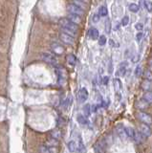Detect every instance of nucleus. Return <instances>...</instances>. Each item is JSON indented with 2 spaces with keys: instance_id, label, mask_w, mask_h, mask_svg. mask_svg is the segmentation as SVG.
<instances>
[{
  "instance_id": "f3484780",
  "label": "nucleus",
  "mask_w": 152,
  "mask_h": 153,
  "mask_svg": "<svg viewBox=\"0 0 152 153\" xmlns=\"http://www.w3.org/2000/svg\"><path fill=\"white\" fill-rule=\"evenodd\" d=\"M66 61H67V63L69 65H71V66H75L76 63H77V57H76L75 55L69 54L68 56L66 57Z\"/></svg>"
},
{
  "instance_id": "7ed1b4c3",
  "label": "nucleus",
  "mask_w": 152,
  "mask_h": 153,
  "mask_svg": "<svg viewBox=\"0 0 152 153\" xmlns=\"http://www.w3.org/2000/svg\"><path fill=\"white\" fill-rule=\"evenodd\" d=\"M40 57H41V59L43 61L46 62V63H48V64L55 65V64H56V62H58V61H56V57L54 56L53 54H50V53H42Z\"/></svg>"
},
{
  "instance_id": "c03bdc74",
  "label": "nucleus",
  "mask_w": 152,
  "mask_h": 153,
  "mask_svg": "<svg viewBox=\"0 0 152 153\" xmlns=\"http://www.w3.org/2000/svg\"><path fill=\"white\" fill-rule=\"evenodd\" d=\"M148 66H149V70L150 71H152V59L149 61V62H148Z\"/></svg>"
},
{
  "instance_id": "b1692460",
  "label": "nucleus",
  "mask_w": 152,
  "mask_h": 153,
  "mask_svg": "<svg viewBox=\"0 0 152 153\" xmlns=\"http://www.w3.org/2000/svg\"><path fill=\"white\" fill-rule=\"evenodd\" d=\"M99 15L100 16H107L108 15V10H107V8L105 5H102V6H100V9H99Z\"/></svg>"
},
{
  "instance_id": "79ce46f5",
  "label": "nucleus",
  "mask_w": 152,
  "mask_h": 153,
  "mask_svg": "<svg viewBox=\"0 0 152 153\" xmlns=\"http://www.w3.org/2000/svg\"><path fill=\"white\" fill-rule=\"evenodd\" d=\"M108 80H109V78H108V76H104V80H102V82H104V84L106 85V84L108 83Z\"/></svg>"
},
{
  "instance_id": "6ab92c4d",
  "label": "nucleus",
  "mask_w": 152,
  "mask_h": 153,
  "mask_svg": "<svg viewBox=\"0 0 152 153\" xmlns=\"http://www.w3.org/2000/svg\"><path fill=\"white\" fill-rule=\"evenodd\" d=\"M77 121H78V122L80 124H81V125H87L88 124H89V122H88V120H87V118H86L84 115H78V117H77Z\"/></svg>"
},
{
  "instance_id": "2f4dec72",
  "label": "nucleus",
  "mask_w": 152,
  "mask_h": 153,
  "mask_svg": "<svg viewBox=\"0 0 152 153\" xmlns=\"http://www.w3.org/2000/svg\"><path fill=\"white\" fill-rule=\"evenodd\" d=\"M142 74H143L142 67H141V65H138L136 67V69H135V76H136L137 78H139V76H142Z\"/></svg>"
},
{
  "instance_id": "1a4fd4ad",
  "label": "nucleus",
  "mask_w": 152,
  "mask_h": 153,
  "mask_svg": "<svg viewBox=\"0 0 152 153\" xmlns=\"http://www.w3.org/2000/svg\"><path fill=\"white\" fill-rule=\"evenodd\" d=\"M116 131H117V134H118V136L121 139V140H123V141H125L126 140V139H127L126 130H125V127H124L123 124H120L117 125Z\"/></svg>"
},
{
  "instance_id": "cd10ccee",
  "label": "nucleus",
  "mask_w": 152,
  "mask_h": 153,
  "mask_svg": "<svg viewBox=\"0 0 152 153\" xmlns=\"http://www.w3.org/2000/svg\"><path fill=\"white\" fill-rule=\"evenodd\" d=\"M143 6L148 12H152V3L148 0H143Z\"/></svg>"
},
{
  "instance_id": "5701e85b",
  "label": "nucleus",
  "mask_w": 152,
  "mask_h": 153,
  "mask_svg": "<svg viewBox=\"0 0 152 153\" xmlns=\"http://www.w3.org/2000/svg\"><path fill=\"white\" fill-rule=\"evenodd\" d=\"M73 4L76 5V6H78V8H80V9H82L83 11L86 9V7H87L86 2L80 1V0H73Z\"/></svg>"
},
{
  "instance_id": "a19ab883",
  "label": "nucleus",
  "mask_w": 152,
  "mask_h": 153,
  "mask_svg": "<svg viewBox=\"0 0 152 153\" xmlns=\"http://www.w3.org/2000/svg\"><path fill=\"white\" fill-rule=\"evenodd\" d=\"M139 59H140L139 55H136V56H133V57H132V62H133V63H137V62L139 61Z\"/></svg>"
},
{
  "instance_id": "ddd939ff",
  "label": "nucleus",
  "mask_w": 152,
  "mask_h": 153,
  "mask_svg": "<svg viewBox=\"0 0 152 153\" xmlns=\"http://www.w3.org/2000/svg\"><path fill=\"white\" fill-rule=\"evenodd\" d=\"M50 135L53 139L58 141V140H60L61 137H62V132H61L60 129H58V128H55V129L51 130Z\"/></svg>"
},
{
  "instance_id": "39448f33",
  "label": "nucleus",
  "mask_w": 152,
  "mask_h": 153,
  "mask_svg": "<svg viewBox=\"0 0 152 153\" xmlns=\"http://www.w3.org/2000/svg\"><path fill=\"white\" fill-rule=\"evenodd\" d=\"M67 11H68L69 13H73V15H77L78 16H80V17H82L84 15V11L82 9H80V8H78V6H76L74 4H69L68 7H67Z\"/></svg>"
},
{
  "instance_id": "393cba45",
  "label": "nucleus",
  "mask_w": 152,
  "mask_h": 153,
  "mask_svg": "<svg viewBox=\"0 0 152 153\" xmlns=\"http://www.w3.org/2000/svg\"><path fill=\"white\" fill-rule=\"evenodd\" d=\"M128 9H129L130 12H132V13H138L140 10V7H139V5H137L135 3H131L129 5Z\"/></svg>"
},
{
  "instance_id": "c9c22d12",
  "label": "nucleus",
  "mask_w": 152,
  "mask_h": 153,
  "mask_svg": "<svg viewBox=\"0 0 152 153\" xmlns=\"http://www.w3.org/2000/svg\"><path fill=\"white\" fill-rule=\"evenodd\" d=\"M105 31H106L107 34H109L111 31V23L109 19H107L106 22H105Z\"/></svg>"
},
{
  "instance_id": "dca6fc26",
  "label": "nucleus",
  "mask_w": 152,
  "mask_h": 153,
  "mask_svg": "<svg viewBox=\"0 0 152 153\" xmlns=\"http://www.w3.org/2000/svg\"><path fill=\"white\" fill-rule=\"evenodd\" d=\"M142 88L145 90V91H152V81L149 80H143L142 84H141Z\"/></svg>"
},
{
  "instance_id": "0eeeda50",
  "label": "nucleus",
  "mask_w": 152,
  "mask_h": 153,
  "mask_svg": "<svg viewBox=\"0 0 152 153\" xmlns=\"http://www.w3.org/2000/svg\"><path fill=\"white\" fill-rule=\"evenodd\" d=\"M56 73L58 78V82L62 84L66 80V71L62 66H58L56 68Z\"/></svg>"
},
{
  "instance_id": "37998d69",
  "label": "nucleus",
  "mask_w": 152,
  "mask_h": 153,
  "mask_svg": "<svg viewBox=\"0 0 152 153\" xmlns=\"http://www.w3.org/2000/svg\"><path fill=\"white\" fill-rule=\"evenodd\" d=\"M108 71H109V73H112L113 71V64H112V61H109V69H108Z\"/></svg>"
},
{
  "instance_id": "c85d7f7f",
  "label": "nucleus",
  "mask_w": 152,
  "mask_h": 153,
  "mask_svg": "<svg viewBox=\"0 0 152 153\" xmlns=\"http://www.w3.org/2000/svg\"><path fill=\"white\" fill-rule=\"evenodd\" d=\"M99 44L100 45V46H104L105 45V43H106V41H107V39H106V37L105 35H100V37H99Z\"/></svg>"
},
{
  "instance_id": "412c9836",
  "label": "nucleus",
  "mask_w": 152,
  "mask_h": 153,
  "mask_svg": "<svg viewBox=\"0 0 152 153\" xmlns=\"http://www.w3.org/2000/svg\"><path fill=\"white\" fill-rule=\"evenodd\" d=\"M67 147L70 152H76L78 150V144L75 141H70L67 144Z\"/></svg>"
},
{
  "instance_id": "58836bf2",
  "label": "nucleus",
  "mask_w": 152,
  "mask_h": 153,
  "mask_svg": "<svg viewBox=\"0 0 152 153\" xmlns=\"http://www.w3.org/2000/svg\"><path fill=\"white\" fill-rule=\"evenodd\" d=\"M143 34L142 32H140V33H138L137 35H136V39H137V41L138 42H140L141 40L143 39Z\"/></svg>"
},
{
  "instance_id": "a18cd8bd",
  "label": "nucleus",
  "mask_w": 152,
  "mask_h": 153,
  "mask_svg": "<svg viewBox=\"0 0 152 153\" xmlns=\"http://www.w3.org/2000/svg\"><path fill=\"white\" fill-rule=\"evenodd\" d=\"M80 1H83V2H86L87 0H80Z\"/></svg>"
},
{
  "instance_id": "4c0bfd02",
  "label": "nucleus",
  "mask_w": 152,
  "mask_h": 153,
  "mask_svg": "<svg viewBox=\"0 0 152 153\" xmlns=\"http://www.w3.org/2000/svg\"><path fill=\"white\" fill-rule=\"evenodd\" d=\"M95 152H96V153H104L102 147L100 146V144H96V146H95Z\"/></svg>"
},
{
  "instance_id": "a211bd4d",
  "label": "nucleus",
  "mask_w": 152,
  "mask_h": 153,
  "mask_svg": "<svg viewBox=\"0 0 152 153\" xmlns=\"http://www.w3.org/2000/svg\"><path fill=\"white\" fill-rule=\"evenodd\" d=\"M143 100L147 103V104H152V91H146L143 97Z\"/></svg>"
},
{
  "instance_id": "a878e982",
  "label": "nucleus",
  "mask_w": 152,
  "mask_h": 153,
  "mask_svg": "<svg viewBox=\"0 0 152 153\" xmlns=\"http://www.w3.org/2000/svg\"><path fill=\"white\" fill-rule=\"evenodd\" d=\"M83 113H84V116L87 118V117H89V115H90L91 113V106L90 104H85L83 106Z\"/></svg>"
},
{
  "instance_id": "9b49d317",
  "label": "nucleus",
  "mask_w": 152,
  "mask_h": 153,
  "mask_svg": "<svg viewBox=\"0 0 152 153\" xmlns=\"http://www.w3.org/2000/svg\"><path fill=\"white\" fill-rule=\"evenodd\" d=\"M127 66H128V62L127 61H123L121 63H120V65H119L118 72H117V76H123L124 75H125L126 70H127Z\"/></svg>"
},
{
  "instance_id": "4be33fe9",
  "label": "nucleus",
  "mask_w": 152,
  "mask_h": 153,
  "mask_svg": "<svg viewBox=\"0 0 152 153\" xmlns=\"http://www.w3.org/2000/svg\"><path fill=\"white\" fill-rule=\"evenodd\" d=\"M125 130H126L127 138L130 139V140H133V139H134V136H135V129L134 128L127 126V127H125Z\"/></svg>"
},
{
  "instance_id": "f8f14e48",
  "label": "nucleus",
  "mask_w": 152,
  "mask_h": 153,
  "mask_svg": "<svg viewBox=\"0 0 152 153\" xmlns=\"http://www.w3.org/2000/svg\"><path fill=\"white\" fill-rule=\"evenodd\" d=\"M145 137L141 134L139 130H135V136H134V139H133V141H134L135 143L143 144V142H145Z\"/></svg>"
},
{
  "instance_id": "2eb2a0df",
  "label": "nucleus",
  "mask_w": 152,
  "mask_h": 153,
  "mask_svg": "<svg viewBox=\"0 0 152 153\" xmlns=\"http://www.w3.org/2000/svg\"><path fill=\"white\" fill-rule=\"evenodd\" d=\"M88 35H89V37H90L91 39H93V40L99 39V37H100L99 31H98V29H96V28H91L90 30H89Z\"/></svg>"
},
{
  "instance_id": "f257e3e1",
  "label": "nucleus",
  "mask_w": 152,
  "mask_h": 153,
  "mask_svg": "<svg viewBox=\"0 0 152 153\" xmlns=\"http://www.w3.org/2000/svg\"><path fill=\"white\" fill-rule=\"evenodd\" d=\"M59 25L61 26V29H67V30H70V31L74 32L77 34L78 31V26L76 25L73 22L69 20L67 18H62L59 20Z\"/></svg>"
},
{
  "instance_id": "f704fd0d",
  "label": "nucleus",
  "mask_w": 152,
  "mask_h": 153,
  "mask_svg": "<svg viewBox=\"0 0 152 153\" xmlns=\"http://www.w3.org/2000/svg\"><path fill=\"white\" fill-rule=\"evenodd\" d=\"M100 15L99 13H94L93 16H92V21H93V23H98L100 21Z\"/></svg>"
},
{
  "instance_id": "ea45409f",
  "label": "nucleus",
  "mask_w": 152,
  "mask_h": 153,
  "mask_svg": "<svg viewBox=\"0 0 152 153\" xmlns=\"http://www.w3.org/2000/svg\"><path fill=\"white\" fill-rule=\"evenodd\" d=\"M135 29H136L137 31H143V23H137L136 25H135Z\"/></svg>"
},
{
  "instance_id": "6e6552de",
  "label": "nucleus",
  "mask_w": 152,
  "mask_h": 153,
  "mask_svg": "<svg viewBox=\"0 0 152 153\" xmlns=\"http://www.w3.org/2000/svg\"><path fill=\"white\" fill-rule=\"evenodd\" d=\"M139 131L141 132L143 136H145V138H148L150 137L152 135V130L149 125L147 124H142L139 125Z\"/></svg>"
},
{
  "instance_id": "f03ea898",
  "label": "nucleus",
  "mask_w": 152,
  "mask_h": 153,
  "mask_svg": "<svg viewBox=\"0 0 152 153\" xmlns=\"http://www.w3.org/2000/svg\"><path fill=\"white\" fill-rule=\"evenodd\" d=\"M137 117H138V119L141 121L142 124H147V125H149V126L152 124V116L151 115H149L148 113H146V112L143 111V110L138 111Z\"/></svg>"
},
{
  "instance_id": "473e14b6",
  "label": "nucleus",
  "mask_w": 152,
  "mask_h": 153,
  "mask_svg": "<svg viewBox=\"0 0 152 153\" xmlns=\"http://www.w3.org/2000/svg\"><path fill=\"white\" fill-rule=\"evenodd\" d=\"M137 105H138V107H139L140 109H143V108H145L148 104L143 100H139V102H138V104Z\"/></svg>"
},
{
  "instance_id": "c756f323",
  "label": "nucleus",
  "mask_w": 152,
  "mask_h": 153,
  "mask_svg": "<svg viewBox=\"0 0 152 153\" xmlns=\"http://www.w3.org/2000/svg\"><path fill=\"white\" fill-rule=\"evenodd\" d=\"M58 144V140H55V139L52 138V140H50L49 142H47V144L46 146H48L49 147H52V146H56Z\"/></svg>"
},
{
  "instance_id": "9d476101",
  "label": "nucleus",
  "mask_w": 152,
  "mask_h": 153,
  "mask_svg": "<svg viewBox=\"0 0 152 153\" xmlns=\"http://www.w3.org/2000/svg\"><path fill=\"white\" fill-rule=\"evenodd\" d=\"M88 99V91L86 90V88H80L78 90V100L80 102H86Z\"/></svg>"
},
{
  "instance_id": "aec40b11",
  "label": "nucleus",
  "mask_w": 152,
  "mask_h": 153,
  "mask_svg": "<svg viewBox=\"0 0 152 153\" xmlns=\"http://www.w3.org/2000/svg\"><path fill=\"white\" fill-rule=\"evenodd\" d=\"M113 83H114V89H115V92L119 93L121 91V80H120V78H114Z\"/></svg>"
},
{
  "instance_id": "20e7f679",
  "label": "nucleus",
  "mask_w": 152,
  "mask_h": 153,
  "mask_svg": "<svg viewBox=\"0 0 152 153\" xmlns=\"http://www.w3.org/2000/svg\"><path fill=\"white\" fill-rule=\"evenodd\" d=\"M51 50H52V52L56 56H61L65 52L64 47L58 42H53L52 44H51Z\"/></svg>"
},
{
  "instance_id": "bb28decb",
  "label": "nucleus",
  "mask_w": 152,
  "mask_h": 153,
  "mask_svg": "<svg viewBox=\"0 0 152 153\" xmlns=\"http://www.w3.org/2000/svg\"><path fill=\"white\" fill-rule=\"evenodd\" d=\"M39 152L40 153H51V149L48 146H45V144H42V146H39Z\"/></svg>"
},
{
  "instance_id": "7c9ffc66",
  "label": "nucleus",
  "mask_w": 152,
  "mask_h": 153,
  "mask_svg": "<svg viewBox=\"0 0 152 153\" xmlns=\"http://www.w3.org/2000/svg\"><path fill=\"white\" fill-rule=\"evenodd\" d=\"M71 104H72V97H70V96H69V97L65 100V102L63 103V106H64V108L67 109Z\"/></svg>"
},
{
  "instance_id": "72a5a7b5",
  "label": "nucleus",
  "mask_w": 152,
  "mask_h": 153,
  "mask_svg": "<svg viewBox=\"0 0 152 153\" xmlns=\"http://www.w3.org/2000/svg\"><path fill=\"white\" fill-rule=\"evenodd\" d=\"M145 80H149L152 81V71L150 70H147L145 72Z\"/></svg>"
},
{
  "instance_id": "e433bc0d",
  "label": "nucleus",
  "mask_w": 152,
  "mask_h": 153,
  "mask_svg": "<svg viewBox=\"0 0 152 153\" xmlns=\"http://www.w3.org/2000/svg\"><path fill=\"white\" fill-rule=\"evenodd\" d=\"M129 23V17L127 15L123 16V18L121 19V25L123 26H127Z\"/></svg>"
},
{
  "instance_id": "423d86ee",
  "label": "nucleus",
  "mask_w": 152,
  "mask_h": 153,
  "mask_svg": "<svg viewBox=\"0 0 152 153\" xmlns=\"http://www.w3.org/2000/svg\"><path fill=\"white\" fill-rule=\"evenodd\" d=\"M59 39L67 45H73L75 43V37L68 34H65L63 32H61L59 34Z\"/></svg>"
},
{
  "instance_id": "4468645a",
  "label": "nucleus",
  "mask_w": 152,
  "mask_h": 153,
  "mask_svg": "<svg viewBox=\"0 0 152 153\" xmlns=\"http://www.w3.org/2000/svg\"><path fill=\"white\" fill-rule=\"evenodd\" d=\"M67 19H69L71 22L76 24V25H78L80 23H81V17H80V16H78L77 15H73V13H69Z\"/></svg>"
}]
</instances>
